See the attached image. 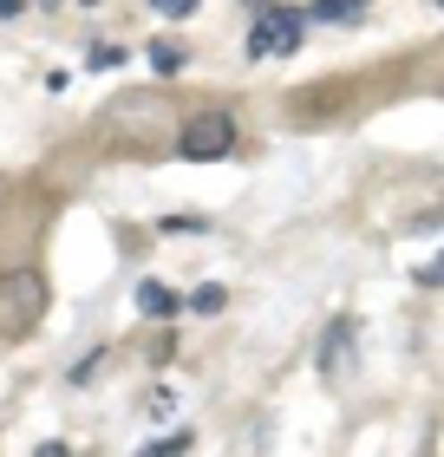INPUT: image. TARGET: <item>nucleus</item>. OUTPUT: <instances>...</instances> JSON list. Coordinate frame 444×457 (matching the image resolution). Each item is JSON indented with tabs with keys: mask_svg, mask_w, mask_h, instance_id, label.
<instances>
[{
	"mask_svg": "<svg viewBox=\"0 0 444 457\" xmlns=\"http://www.w3.org/2000/svg\"><path fill=\"white\" fill-rule=\"evenodd\" d=\"M39 314H46V275L39 268L0 275V340H20L27 327H39Z\"/></svg>",
	"mask_w": 444,
	"mask_h": 457,
	"instance_id": "nucleus-1",
	"label": "nucleus"
},
{
	"mask_svg": "<svg viewBox=\"0 0 444 457\" xmlns=\"http://www.w3.org/2000/svg\"><path fill=\"white\" fill-rule=\"evenodd\" d=\"M236 151V118L229 112H197V118H183V131H177V157L189 163H216Z\"/></svg>",
	"mask_w": 444,
	"mask_h": 457,
	"instance_id": "nucleus-2",
	"label": "nucleus"
},
{
	"mask_svg": "<svg viewBox=\"0 0 444 457\" xmlns=\"http://www.w3.org/2000/svg\"><path fill=\"white\" fill-rule=\"evenodd\" d=\"M301 39H307L301 7H268L256 27H248V59H288V53H301Z\"/></svg>",
	"mask_w": 444,
	"mask_h": 457,
	"instance_id": "nucleus-3",
	"label": "nucleus"
},
{
	"mask_svg": "<svg viewBox=\"0 0 444 457\" xmlns=\"http://www.w3.org/2000/svg\"><path fill=\"white\" fill-rule=\"evenodd\" d=\"M353 334H359V327H353L347 314L327 327V346H321V379H340V366H347V346H353Z\"/></svg>",
	"mask_w": 444,
	"mask_h": 457,
	"instance_id": "nucleus-4",
	"label": "nucleus"
},
{
	"mask_svg": "<svg viewBox=\"0 0 444 457\" xmlns=\"http://www.w3.org/2000/svg\"><path fill=\"white\" fill-rule=\"evenodd\" d=\"M183 59H189V53L177 46V39H151V46H144V66H151L157 79H177V72H183Z\"/></svg>",
	"mask_w": 444,
	"mask_h": 457,
	"instance_id": "nucleus-5",
	"label": "nucleus"
},
{
	"mask_svg": "<svg viewBox=\"0 0 444 457\" xmlns=\"http://www.w3.org/2000/svg\"><path fill=\"white\" fill-rule=\"evenodd\" d=\"M138 314L171 320V314H177V295H171V287H157V281H144V287H138Z\"/></svg>",
	"mask_w": 444,
	"mask_h": 457,
	"instance_id": "nucleus-6",
	"label": "nucleus"
},
{
	"mask_svg": "<svg viewBox=\"0 0 444 457\" xmlns=\"http://www.w3.org/2000/svg\"><path fill=\"white\" fill-rule=\"evenodd\" d=\"M366 13V0H314L307 20H333V27H353V20Z\"/></svg>",
	"mask_w": 444,
	"mask_h": 457,
	"instance_id": "nucleus-7",
	"label": "nucleus"
},
{
	"mask_svg": "<svg viewBox=\"0 0 444 457\" xmlns=\"http://www.w3.org/2000/svg\"><path fill=\"white\" fill-rule=\"evenodd\" d=\"M189 445H197V431H163V438H157V445H144L138 457H183Z\"/></svg>",
	"mask_w": 444,
	"mask_h": 457,
	"instance_id": "nucleus-8",
	"label": "nucleus"
},
{
	"mask_svg": "<svg viewBox=\"0 0 444 457\" xmlns=\"http://www.w3.org/2000/svg\"><path fill=\"white\" fill-rule=\"evenodd\" d=\"M183 307H189V314H222V307H229V295H222V287H197V295H189Z\"/></svg>",
	"mask_w": 444,
	"mask_h": 457,
	"instance_id": "nucleus-9",
	"label": "nucleus"
},
{
	"mask_svg": "<svg viewBox=\"0 0 444 457\" xmlns=\"http://www.w3.org/2000/svg\"><path fill=\"white\" fill-rule=\"evenodd\" d=\"M151 7H157L163 20H183V13H197V7H203V0H151Z\"/></svg>",
	"mask_w": 444,
	"mask_h": 457,
	"instance_id": "nucleus-10",
	"label": "nucleus"
},
{
	"mask_svg": "<svg viewBox=\"0 0 444 457\" xmlns=\"http://www.w3.org/2000/svg\"><path fill=\"white\" fill-rule=\"evenodd\" d=\"M418 287H444V255H431L425 268H418Z\"/></svg>",
	"mask_w": 444,
	"mask_h": 457,
	"instance_id": "nucleus-11",
	"label": "nucleus"
},
{
	"mask_svg": "<svg viewBox=\"0 0 444 457\" xmlns=\"http://www.w3.org/2000/svg\"><path fill=\"white\" fill-rule=\"evenodd\" d=\"M197 228H203V216H171V222H163V236H197Z\"/></svg>",
	"mask_w": 444,
	"mask_h": 457,
	"instance_id": "nucleus-12",
	"label": "nucleus"
},
{
	"mask_svg": "<svg viewBox=\"0 0 444 457\" xmlns=\"http://www.w3.org/2000/svg\"><path fill=\"white\" fill-rule=\"evenodd\" d=\"M33 457H66V445H39Z\"/></svg>",
	"mask_w": 444,
	"mask_h": 457,
	"instance_id": "nucleus-13",
	"label": "nucleus"
},
{
	"mask_svg": "<svg viewBox=\"0 0 444 457\" xmlns=\"http://www.w3.org/2000/svg\"><path fill=\"white\" fill-rule=\"evenodd\" d=\"M20 7H27V0H0V13H7V20H13V13H20Z\"/></svg>",
	"mask_w": 444,
	"mask_h": 457,
	"instance_id": "nucleus-14",
	"label": "nucleus"
},
{
	"mask_svg": "<svg viewBox=\"0 0 444 457\" xmlns=\"http://www.w3.org/2000/svg\"><path fill=\"white\" fill-rule=\"evenodd\" d=\"M438 7H444V0H438Z\"/></svg>",
	"mask_w": 444,
	"mask_h": 457,
	"instance_id": "nucleus-15",
	"label": "nucleus"
}]
</instances>
